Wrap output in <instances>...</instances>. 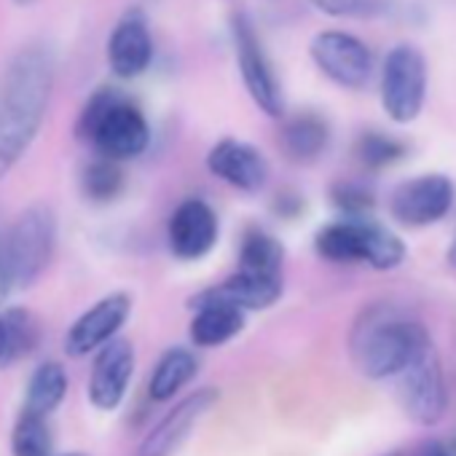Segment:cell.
Here are the masks:
<instances>
[{
	"instance_id": "obj_25",
	"label": "cell",
	"mask_w": 456,
	"mask_h": 456,
	"mask_svg": "<svg viewBox=\"0 0 456 456\" xmlns=\"http://www.w3.org/2000/svg\"><path fill=\"white\" fill-rule=\"evenodd\" d=\"M54 437L49 419L22 411L12 429V456H52Z\"/></svg>"
},
{
	"instance_id": "obj_7",
	"label": "cell",
	"mask_w": 456,
	"mask_h": 456,
	"mask_svg": "<svg viewBox=\"0 0 456 456\" xmlns=\"http://www.w3.org/2000/svg\"><path fill=\"white\" fill-rule=\"evenodd\" d=\"M232 44H234V54H237V68H240V76H242V84H245L250 100L269 118H282L285 116L282 84L277 78V70L266 54V46H264L253 20L245 12H237L232 17Z\"/></svg>"
},
{
	"instance_id": "obj_6",
	"label": "cell",
	"mask_w": 456,
	"mask_h": 456,
	"mask_svg": "<svg viewBox=\"0 0 456 456\" xmlns=\"http://www.w3.org/2000/svg\"><path fill=\"white\" fill-rule=\"evenodd\" d=\"M397 376H400V403L405 416L421 427L437 424L445 416L448 392H445L437 349L427 330L419 333L411 357Z\"/></svg>"
},
{
	"instance_id": "obj_11",
	"label": "cell",
	"mask_w": 456,
	"mask_h": 456,
	"mask_svg": "<svg viewBox=\"0 0 456 456\" xmlns=\"http://www.w3.org/2000/svg\"><path fill=\"white\" fill-rule=\"evenodd\" d=\"M132 314V296L129 293H108L92 309H86L65 336V352L70 357H86L105 346L108 341L118 338V330L126 325Z\"/></svg>"
},
{
	"instance_id": "obj_4",
	"label": "cell",
	"mask_w": 456,
	"mask_h": 456,
	"mask_svg": "<svg viewBox=\"0 0 456 456\" xmlns=\"http://www.w3.org/2000/svg\"><path fill=\"white\" fill-rule=\"evenodd\" d=\"M314 250L330 264H368L376 272H392L408 256L405 242L373 217H341L322 225L314 237Z\"/></svg>"
},
{
	"instance_id": "obj_14",
	"label": "cell",
	"mask_w": 456,
	"mask_h": 456,
	"mask_svg": "<svg viewBox=\"0 0 456 456\" xmlns=\"http://www.w3.org/2000/svg\"><path fill=\"white\" fill-rule=\"evenodd\" d=\"M108 68L116 78H137L153 62V36L148 17L140 9H129L113 25L105 44Z\"/></svg>"
},
{
	"instance_id": "obj_2",
	"label": "cell",
	"mask_w": 456,
	"mask_h": 456,
	"mask_svg": "<svg viewBox=\"0 0 456 456\" xmlns=\"http://www.w3.org/2000/svg\"><path fill=\"white\" fill-rule=\"evenodd\" d=\"M76 134L89 142L100 159L116 164L142 156L151 145L148 118L116 86H102L86 100L76 121Z\"/></svg>"
},
{
	"instance_id": "obj_15",
	"label": "cell",
	"mask_w": 456,
	"mask_h": 456,
	"mask_svg": "<svg viewBox=\"0 0 456 456\" xmlns=\"http://www.w3.org/2000/svg\"><path fill=\"white\" fill-rule=\"evenodd\" d=\"M207 169L212 177L223 180L242 193H258L269 180L266 156L245 140L223 137L207 153Z\"/></svg>"
},
{
	"instance_id": "obj_16",
	"label": "cell",
	"mask_w": 456,
	"mask_h": 456,
	"mask_svg": "<svg viewBox=\"0 0 456 456\" xmlns=\"http://www.w3.org/2000/svg\"><path fill=\"white\" fill-rule=\"evenodd\" d=\"M134 373V346L126 338H113L97 349L92 376H89V400L100 411H116L129 389Z\"/></svg>"
},
{
	"instance_id": "obj_33",
	"label": "cell",
	"mask_w": 456,
	"mask_h": 456,
	"mask_svg": "<svg viewBox=\"0 0 456 456\" xmlns=\"http://www.w3.org/2000/svg\"><path fill=\"white\" fill-rule=\"evenodd\" d=\"M451 258H453V264H456V245H453V253H451Z\"/></svg>"
},
{
	"instance_id": "obj_17",
	"label": "cell",
	"mask_w": 456,
	"mask_h": 456,
	"mask_svg": "<svg viewBox=\"0 0 456 456\" xmlns=\"http://www.w3.org/2000/svg\"><path fill=\"white\" fill-rule=\"evenodd\" d=\"M191 306H193V320H191L188 336L193 346H201V349L223 346L234 336H240L245 328V312L225 301L199 293L191 298Z\"/></svg>"
},
{
	"instance_id": "obj_13",
	"label": "cell",
	"mask_w": 456,
	"mask_h": 456,
	"mask_svg": "<svg viewBox=\"0 0 456 456\" xmlns=\"http://www.w3.org/2000/svg\"><path fill=\"white\" fill-rule=\"evenodd\" d=\"M220 400V389L215 387H201L183 397L140 443L134 456H172L191 435V429L215 408Z\"/></svg>"
},
{
	"instance_id": "obj_29",
	"label": "cell",
	"mask_w": 456,
	"mask_h": 456,
	"mask_svg": "<svg viewBox=\"0 0 456 456\" xmlns=\"http://www.w3.org/2000/svg\"><path fill=\"white\" fill-rule=\"evenodd\" d=\"M12 290H14V282H12V274H9V266L4 258V245H0V309H4V301L9 298Z\"/></svg>"
},
{
	"instance_id": "obj_22",
	"label": "cell",
	"mask_w": 456,
	"mask_h": 456,
	"mask_svg": "<svg viewBox=\"0 0 456 456\" xmlns=\"http://www.w3.org/2000/svg\"><path fill=\"white\" fill-rule=\"evenodd\" d=\"M68 395V373L60 362L49 360V362H41L30 381H28V395H25V408L28 413H36V416H44L49 419L65 400Z\"/></svg>"
},
{
	"instance_id": "obj_9",
	"label": "cell",
	"mask_w": 456,
	"mask_h": 456,
	"mask_svg": "<svg viewBox=\"0 0 456 456\" xmlns=\"http://www.w3.org/2000/svg\"><path fill=\"white\" fill-rule=\"evenodd\" d=\"M317 70L344 89H365L373 78L370 49L346 30H322L309 46Z\"/></svg>"
},
{
	"instance_id": "obj_3",
	"label": "cell",
	"mask_w": 456,
	"mask_h": 456,
	"mask_svg": "<svg viewBox=\"0 0 456 456\" xmlns=\"http://www.w3.org/2000/svg\"><path fill=\"white\" fill-rule=\"evenodd\" d=\"M424 325L397 317L389 309H368L352 330L349 352L354 368L368 379H392L403 370Z\"/></svg>"
},
{
	"instance_id": "obj_31",
	"label": "cell",
	"mask_w": 456,
	"mask_h": 456,
	"mask_svg": "<svg viewBox=\"0 0 456 456\" xmlns=\"http://www.w3.org/2000/svg\"><path fill=\"white\" fill-rule=\"evenodd\" d=\"M14 4H20V6H28V4H33V0H14Z\"/></svg>"
},
{
	"instance_id": "obj_27",
	"label": "cell",
	"mask_w": 456,
	"mask_h": 456,
	"mask_svg": "<svg viewBox=\"0 0 456 456\" xmlns=\"http://www.w3.org/2000/svg\"><path fill=\"white\" fill-rule=\"evenodd\" d=\"M330 201L336 204V209L341 212V217H370L373 212V193L368 185L362 183H354V180H341L330 188Z\"/></svg>"
},
{
	"instance_id": "obj_8",
	"label": "cell",
	"mask_w": 456,
	"mask_h": 456,
	"mask_svg": "<svg viewBox=\"0 0 456 456\" xmlns=\"http://www.w3.org/2000/svg\"><path fill=\"white\" fill-rule=\"evenodd\" d=\"M427 100V60L411 46L400 44L387 52L381 65V105L384 113L397 124L419 118Z\"/></svg>"
},
{
	"instance_id": "obj_1",
	"label": "cell",
	"mask_w": 456,
	"mask_h": 456,
	"mask_svg": "<svg viewBox=\"0 0 456 456\" xmlns=\"http://www.w3.org/2000/svg\"><path fill=\"white\" fill-rule=\"evenodd\" d=\"M57 78L54 52L33 41L17 49L0 70V180L36 142Z\"/></svg>"
},
{
	"instance_id": "obj_34",
	"label": "cell",
	"mask_w": 456,
	"mask_h": 456,
	"mask_svg": "<svg viewBox=\"0 0 456 456\" xmlns=\"http://www.w3.org/2000/svg\"><path fill=\"white\" fill-rule=\"evenodd\" d=\"M387 456H400V453H387Z\"/></svg>"
},
{
	"instance_id": "obj_23",
	"label": "cell",
	"mask_w": 456,
	"mask_h": 456,
	"mask_svg": "<svg viewBox=\"0 0 456 456\" xmlns=\"http://www.w3.org/2000/svg\"><path fill=\"white\" fill-rule=\"evenodd\" d=\"M285 248L264 228H248L240 248V269L266 277H282Z\"/></svg>"
},
{
	"instance_id": "obj_10",
	"label": "cell",
	"mask_w": 456,
	"mask_h": 456,
	"mask_svg": "<svg viewBox=\"0 0 456 456\" xmlns=\"http://www.w3.org/2000/svg\"><path fill=\"white\" fill-rule=\"evenodd\" d=\"M453 183L445 175H421L413 180H405L392 193V215L403 225H432L443 220L453 207Z\"/></svg>"
},
{
	"instance_id": "obj_28",
	"label": "cell",
	"mask_w": 456,
	"mask_h": 456,
	"mask_svg": "<svg viewBox=\"0 0 456 456\" xmlns=\"http://www.w3.org/2000/svg\"><path fill=\"white\" fill-rule=\"evenodd\" d=\"M328 17H370L379 12V0H312Z\"/></svg>"
},
{
	"instance_id": "obj_12",
	"label": "cell",
	"mask_w": 456,
	"mask_h": 456,
	"mask_svg": "<svg viewBox=\"0 0 456 456\" xmlns=\"http://www.w3.org/2000/svg\"><path fill=\"white\" fill-rule=\"evenodd\" d=\"M217 234H220L217 215L204 199L180 201L167 223L169 253L180 261L204 258L217 245Z\"/></svg>"
},
{
	"instance_id": "obj_5",
	"label": "cell",
	"mask_w": 456,
	"mask_h": 456,
	"mask_svg": "<svg viewBox=\"0 0 456 456\" xmlns=\"http://www.w3.org/2000/svg\"><path fill=\"white\" fill-rule=\"evenodd\" d=\"M0 245H4V258L14 288L33 285L52 264L57 248V217L52 207H28L0 237Z\"/></svg>"
},
{
	"instance_id": "obj_32",
	"label": "cell",
	"mask_w": 456,
	"mask_h": 456,
	"mask_svg": "<svg viewBox=\"0 0 456 456\" xmlns=\"http://www.w3.org/2000/svg\"><path fill=\"white\" fill-rule=\"evenodd\" d=\"M60 456H84V453H78V451H76V453H60Z\"/></svg>"
},
{
	"instance_id": "obj_24",
	"label": "cell",
	"mask_w": 456,
	"mask_h": 456,
	"mask_svg": "<svg viewBox=\"0 0 456 456\" xmlns=\"http://www.w3.org/2000/svg\"><path fill=\"white\" fill-rule=\"evenodd\" d=\"M124 191V169L116 161L108 159H94L81 169V193L89 201L105 204L113 201Z\"/></svg>"
},
{
	"instance_id": "obj_26",
	"label": "cell",
	"mask_w": 456,
	"mask_h": 456,
	"mask_svg": "<svg viewBox=\"0 0 456 456\" xmlns=\"http://www.w3.org/2000/svg\"><path fill=\"white\" fill-rule=\"evenodd\" d=\"M357 159L362 161V167L368 169H384L395 161H400L405 156V142H400L397 137H389L384 132H365L357 145H354Z\"/></svg>"
},
{
	"instance_id": "obj_20",
	"label": "cell",
	"mask_w": 456,
	"mask_h": 456,
	"mask_svg": "<svg viewBox=\"0 0 456 456\" xmlns=\"http://www.w3.org/2000/svg\"><path fill=\"white\" fill-rule=\"evenodd\" d=\"M38 344V322L22 306L0 309V370L25 360Z\"/></svg>"
},
{
	"instance_id": "obj_21",
	"label": "cell",
	"mask_w": 456,
	"mask_h": 456,
	"mask_svg": "<svg viewBox=\"0 0 456 456\" xmlns=\"http://www.w3.org/2000/svg\"><path fill=\"white\" fill-rule=\"evenodd\" d=\"M199 370V360L191 349L185 346H172L167 349L153 373H151V381H148V395L153 403H167L172 400L185 384H191V379L196 376Z\"/></svg>"
},
{
	"instance_id": "obj_30",
	"label": "cell",
	"mask_w": 456,
	"mask_h": 456,
	"mask_svg": "<svg viewBox=\"0 0 456 456\" xmlns=\"http://www.w3.org/2000/svg\"><path fill=\"white\" fill-rule=\"evenodd\" d=\"M419 456H453V451H451V443L432 440V443H427V445L421 448V453H419Z\"/></svg>"
},
{
	"instance_id": "obj_18",
	"label": "cell",
	"mask_w": 456,
	"mask_h": 456,
	"mask_svg": "<svg viewBox=\"0 0 456 456\" xmlns=\"http://www.w3.org/2000/svg\"><path fill=\"white\" fill-rule=\"evenodd\" d=\"M282 290H285V277H266V274H253V272L240 269L220 285L204 290V296L225 301L248 314V312L272 309L282 298Z\"/></svg>"
},
{
	"instance_id": "obj_19",
	"label": "cell",
	"mask_w": 456,
	"mask_h": 456,
	"mask_svg": "<svg viewBox=\"0 0 456 456\" xmlns=\"http://www.w3.org/2000/svg\"><path fill=\"white\" fill-rule=\"evenodd\" d=\"M280 145L285 156L296 164H312L317 161L328 145H330V126L320 113H298L285 121Z\"/></svg>"
}]
</instances>
